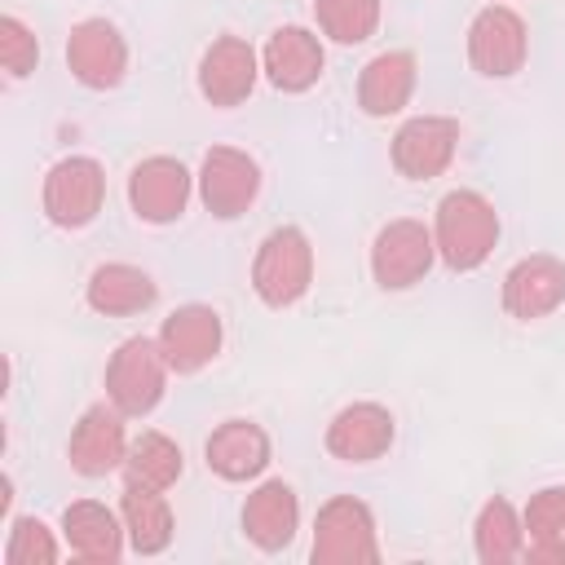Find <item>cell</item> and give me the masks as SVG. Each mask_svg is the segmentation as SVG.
<instances>
[{"mask_svg": "<svg viewBox=\"0 0 565 565\" xmlns=\"http://www.w3.org/2000/svg\"><path fill=\"white\" fill-rule=\"evenodd\" d=\"M62 534L71 543V552L88 565H115L124 556V516H115L106 503L93 499H75L62 512Z\"/></svg>", "mask_w": 565, "mask_h": 565, "instance_id": "18", "label": "cell"}, {"mask_svg": "<svg viewBox=\"0 0 565 565\" xmlns=\"http://www.w3.org/2000/svg\"><path fill=\"white\" fill-rule=\"evenodd\" d=\"M313 561L318 565H375L380 543H375V516L362 499L335 494L331 503L318 508L313 521Z\"/></svg>", "mask_w": 565, "mask_h": 565, "instance_id": "4", "label": "cell"}, {"mask_svg": "<svg viewBox=\"0 0 565 565\" xmlns=\"http://www.w3.org/2000/svg\"><path fill=\"white\" fill-rule=\"evenodd\" d=\"M296 525H300V503H296V490L287 481H265L247 494L243 503V530L247 539L260 547V552H278L296 539Z\"/></svg>", "mask_w": 565, "mask_h": 565, "instance_id": "19", "label": "cell"}, {"mask_svg": "<svg viewBox=\"0 0 565 565\" xmlns=\"http://www.w3.org/2000/svg\"><path fill=\"white\" fill-rule=\"evenodd\" d=\"M393 446V415L380 402H353L327 424V450L344 463H371Z\"/></svg>", "mask_w": 565, "mask_h": 565, "instance_id": "15", "label": "cell"}, {"mask_svg": "<svg viewBox=\"0 0 565 565\" xmlns=\"http://www.w3.org/2000/svg\"><path fill=\"white\" fill-rule=\"evenodd\" d=\"M221 313L216 309H207V305H181V309H172L168 318H163V327H159V349H163V358H168V366L177 371V375H194V371H203L216 353H221Z\"/></svg>", "mask_w": 565, "mask_h": 565, "instance_id": "11", "label": "cell"}, {"mask_svg": "<svg viewBox=\"0 0 565 565\" xmlns=\"http://www.w3.org/2000/svg\"><path fill=\"white\" fill-rule=\"evenodd\" d=\"M71 468L79 477H106L115 468H124L128 459V437H124V411L110 406H88L71 433Z\"/></svg>", "mask_w": 565, "mask_h": 565, "instance_id": "14", "label": "cell"}, {"mask_svg": "<svg viewBox=\"0 0 565 565\" xmlns=\"http://www.w3.org/2000/svg\"><path fill=\"white\" fill-rule=\"evenodd\" d=\"M269 463V437L252 419H225L207 437V468L225 481H252Z\"/></svg>", "mask_w": 565, "mask_h": 565, "instance_id": "20", "label": "cell"}, {"mask_svg": "<svg viewBox=\"0 0 565 565\" xmlns=\"http://www.w3.org/2000/svg\"><path fill=\"white\" fill-rule=\"evenodd\" d=\"M472 543H477V556H481L486 565L516 561V556L525 552V525H521L516 508H512L508 499H490V503L477 512Z\"/></svg>", "mask_w": 565, "mask_h": 565, "instance_id": "25", "label": "cell"}, {"mask_svg": "<svg viewBox=\"0 0 565 565\" xmlns=\"http://www.w3.org/2000/svg\"><path fill=\"white\" fill-rule=\"evenodd\" d=\"M525 556L530 561H547V565H565V486H547L539 494H530L525 503Z\"/></svg>", "mask_w": 565, "mask_h": 565, "instance_id": "24", "label": "cell"}, {"mask_svg": "<svg viewBox=\"0 0 565 565\" xmlns=\"http://www.w3.org/2000/svg\"><path fill=\"white\" fill-rule=\"evenodd\" d=\"M0 62H4L9 79H26V75L35 71V62H40V40H35V31H31L22 18H13V13L0 18Z\"/></svg>", "mask_w": 565, "mask_h": 565, "instance_id": "29", "label": "cell"}, {"mask_svg": "<svg viewBox=\"0 0 565 565\" xmlns=\"http://www.w3.org/2000/svg\"><path fill=\"white\" fill-rule=\"evenodd\" d=\"M84 296H88V309H97L106 318H128V313H141V309L154 305V278L137 265L110 260V265L93 269Z\"/></svg>", "mask_w": 565, "mask_h": 565, "instance_id": "22", "label": "cell"}, {"mask_svg": "<svg viewBox=\"0 0 565 565\" xmlns=\"http://www.w3.org/2000/svg\"><path fill=\"white\" fill-rule=\"evenodd\" d=\"M190 185L194 177L185 172L181 159H168V154H154V159H141L128 177V203L141 221L150 225H168L185 212L190 203Z\"/></svg>", "mask_w": 565, "mask_h": 565, "instance_id": "12", "label": "cell"}, {"mask_svg": "<svg viewBox=\"0 0 565 565\" xmlns=\"http://www.w3.org/2000/svg\"><path fill=\"white\" fill-rule=\"evenodd\" d=\"M433 243L446 269L468 274L477 265H486V256L499 243V212L486 194L477 190H450L437 203V221H433Z\"/></svg>", "mask_w": 565, "mask_h": 565, "instance_id": "1", "label": "cell"}, {"mask_svg": "<svg viewBox=\"0 0 565 565\" xmlns=\"http://www.w3.org/2000/svg\"><path fill=\"white\" fill-rule=\"evenodd\" d=\"M119 516H124V530H128V543L132 552L141 556H159L168 543H172V508L163 499V490H150V486H124V499H119Z\"/></svg>", "mask_w": 565, "mask_h": 565, "instance_id": "23", "label": "cell"}, {"mask_svg": "<svg viewBox=\"0 0 565 565\" xmlns=\"http://www.w3.org/2000/svg\"><path fill=\"white\" fill-rule=\"evenodd\" d=\"M459 150V124L446 115H415L393 137V168L411 181H433Z\"/></svg>", "mask_w": 565, "mask_h": 565, "instance_id": "9", "label": "cell"}, {"mask_svg": "<svg viewBox=\"0 0 565 565\" xmlns=\"http://www.w3.org/2000/svg\"><path fill=\"white\" fill-rule=\"evenodd\" d=\"M256 75H260L256 49L238 35H221V40L207 44V53L199 62V93L212 106H238V102L252 97Z\"/></svg>", "mask_w": 565, "mask_h": 565, "instance_id": "13", "label": "cell"}, {"mask_svg": "<svg viewBox=\"0 0 565 565\" xmlns=\"http://www.w3.org/2000/svg\"><path fill=\"white\" fill-rule=\"evenodd\" d=\"M168 358L159 349V340L150 335H132L110 353L106 366V397L124 411V415H150L163 397L168 384Z\"/></svg>", "mask_w": 565, "mask_h": 565, "instance_id": "3", "label": "cell"}, {"mask_svg": "<svg viewBox=\"0 0 565 565\" xmlns=\"http://www.w3.org/2000/svg\"><path fill=\"white\" fill-rule=\"evenodd\" d=\"M102 199H106V172L97 159L88 154H66L49 168L44 177V216L62 230H79L88 225L97 212H102Z\"/></svg>", "mask_w": 565, "mask_h": 565, "instance_id": "5", "label": "cell"}, {"mask_svg": "<svg viewBox=\"0 0 565 565\" xmlns=\"http://www.w3.org/2000/svg\"><path fill=\"white\" fill-rule=\"evenodd\" d=\"M260 71L278 93H305L322 75V44L305 26H278L260 53Z\"/></svg>", "mask_w": 565, "mask_h": 565, "instance_id": "17", "label": "cell"}, {"mask_svg": "<svg viewBox=\"0 0 565 565\" xmlns=\"http://www.w3.org/2000/svg\"><path fill=\"white\" fill-rule=\"evenodd\" d=\"M565 300V265L556 256H525L503 278V309L521 322L552 313Z\"/></svg>", "mask_w": 565, "mask_h": 565, "instance_id": "16", "label": "cell"}, {"mask_svg": "<svg viewBox=\"0 0 565 565\" xmlns=\"http://www.w3.org/2000/svg\"><path fill=\"white\" fill-rule=\"evenodd\" d=\"M437 260L433 230L424 221H388L371 243V274L384 291L415 287Z\"/></svg>", "mask_w": 565, "mask_h": 565, "instance_id": "6", "label": "cell"}, {"mask_svg": "<svg viewBox=\"0 0 565 565\" xmlns=\"http://www.w3.org/2000/svg\"><path fill=\"white\" fill-rule=\"evenodd\" d=\"M260 194V168L247 150H234V146H212L203 154V168H199V199L212 216L221 221H234L243 216Z\"/></svg>", "mask_w": 565, "mask_h": 565, "instance_id": "7", "label": "cell"}, {"mask_svg": "<svg viewBox=\"0 0 565 565\" xmlns=\"http://www.w3.org/2000/svg\"><path fill=\"white\" fill-rule=\"evenodd\" d=\"M525 49H530V35H525V18L508 4H490L472 18L468 26V62L490 75V79H508L525 66Z\"/></svg>", "mask_w": 565, "mask_h": 565, "instance_id": "8", "label": "cell"}, {"mask_svg": "<svg viewBox=\"0 0 565 565\" xmlns=\"http://www.w3.org/2000/svg\"><path fill=\"white\" fill-rule=\"evenodd\" d=\"M313 18L335 44H362L380 26V0H313Z\"/></svg>", "mask_w": 565, "mask_h": 565, "instance_id": "27", "label": "cell"}, {"mask_svg": "<svg viewBox=\"0 0 565 565\" xmlns=\"http://www.w3.org/2000/svg\"><path fill=\"white\" fill-rule=\"evenodd\" d=\"M66 66L84 88H115L128 71V44L106 18H84L71 26Z\"/></svg>", "mask_w": 565, "mask_h": 565, "instance_id": "10", "label": "cell"}, {"mask_svg": "<svg viewBox=\"0 0 565 565\" xmlns=\"http://www.w3.org/2000/svg\"><path fill=\"white\" fill-rule=\"evenodd\" d=\"M415 93V57L406 49H388V53H375L366 66H362V79H358V106L375 119L384 115H397Z\"/></svg>", "mask_w": 565, "mask_h": 565, "instance_id": "21", "label": "cell"}, {"mask_svg": "<svg viewBox=\"0 0 565 565\" xmlns=\"http://www.w3.org/2000/svg\"><path fill=\"white\" fill-rule=\"evenodd\" d=\"M4 561L9 565H53L57 561V539L44 521L35 516H18L9 525V543H4Z\"/></svg>", "mask_w": 565, "mask_h": 565, "instance_id": "28", "label": "cell"}, {"mask_svg": "<svg viewBox=\"0 0 565 565\" xmlns=\"http://www.w3.org/2000/svg\"><path fill=\"white\" fill-rule=\"evenodd\" d=\"M124 477L132 486H150V490H168L181 477V446L163 433H141L137 441H128V459H124Z\"/></svg>", "mask_w": 565, "mask_h": 565, "instance_id": "26", "label": "cell"}, {"mask_svg": "<svg viewBox=\"0 0 565 565\" xmlns=\"http://www.w3.org/2000/svg\"><path fill=\"white\" fill-rule=\"evenodd\" d=\"M313 282V247L305 238V230L296 225H278L265 234V243L256 247L252 260V287L269 309H287L296 305Z\"/></svg>", "mask_w": 565, "mask_h": 565, "instance_id": "2", "label": "cell"}]
</instances>
